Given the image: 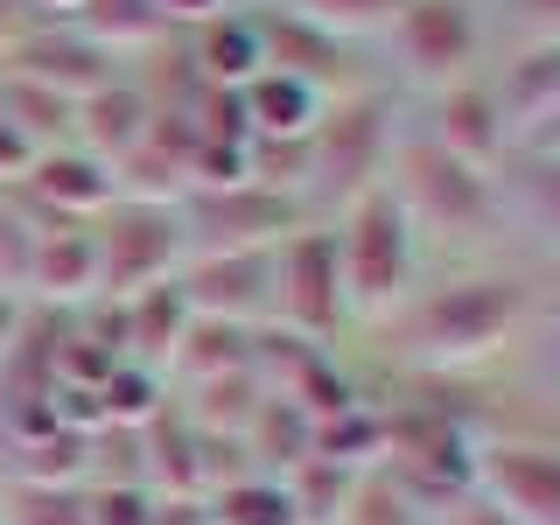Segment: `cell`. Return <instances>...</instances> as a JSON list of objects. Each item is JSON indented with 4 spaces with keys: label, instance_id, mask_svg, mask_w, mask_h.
Listing matches in <instances>:
<instances>
[{
    "label": "cell",
    "instance_id": "26",
    "mask_svg": "<svg viewBox=\"0 0 560 525\" xmlns=\"http://www.w3.org/2000/svg\"><path fill=\"white\" fill-rule=\"evenodd\" d=\"M512 385L533 399H560V267H547L539 280V308H533V329L518 343V364H512Z\"/></svg>",
    "mask_w": 560,
    "mask_h": 525
},
{
    "label": "cell",
    "instance_id": "6",
    "mask_svg": "<svg viewBox=\"0 0 560 525\" xmlns=\"http://www.w3.org/2000/svg\"><path fill=\"white\" fill-rule=\"evenodd\" d=\"M469 490L490 498L512 525H560V428L553 407L477 434Z\"/></svg>",
    "mask_w": 560,
    "mask_h": 525
},
{
    "label": "cell",
    "instance_id": "2",
    "mask_svg": "<svg viewBox=\"0 0 560 525\" xmlns=\"http://www.w3.org/2000/svg\"><path fill=\"white\" fill-rule=\"evenodd\" d=\"M385 197L399 203V218L413 224L428 267L442 259H490L504 253V197H498V175L469 168L442 154L428 133H399L393 168H385Z\"/></svg>",
    "mask_w": 560,
    "mask_h": 525
},
{
    "label": "cell",
    "instance_id": "29",
    "mask_svg": "<svg viewBox=\"0 0 560 525\" xmlns=\"http://www.w3.org/2000/svg\"><path fill=\"white\" fill-rule=\"evenodd\" d=\"M267 8L302 14V22H315V28H329V35H343V43L372 49L378 35H385V22L399 14V0H267Z\"/></svg>",
    "mask_w": 560,
    "mask_h": 525
},
{
    "label": "cell",
    "instance_id": "37",
    "mask_svg": "<svg viewBox=\"0 0 560 525\" xmlns=\"http://www.w3.org/2000/svg\"><path fill=\"white\" fill-rule=\"evenodd\" d=\"M22 329H28V302H22V294H8V288H0V364L14 358Z\"/></svg>",
    "mask_w": 560,
    "mask_h": 525
},
{
    "label": "cell",
    "instance_id": "12",
    "mask_svg": "<svg viewBox=\"0 0 560 525\" xmlns=\"http://www.w3.org/2000/svg\"><path fill=\"white\" fill-rule=\"evenodd\" d=\"M175 288H183L189 315H203V323L273 329V245H253V253H189Z\"/></svg>",
    "mask_w": 560,
    "mask_h": 525
},
{
    "label": "cell",
    "instance_id": "11",
    "mask_svg": "<svg viewBox=\"0 0 560 525\" xmlns=\"http://www.w3.org/2000/svg\"><path fill=\"white\" fill-rule=\"evenodd\" d=\"M407 127L428 133L442 154H455V162L490 168V175L518 154V133H512V119H504V105H498L483 70L463 78V84H442V92H428V98H407Z\"/></svg>",
    "mask_w": 560,
    "mask_h": 525
},
{
    "label": "cell",
    "instance_id": "3",
    "mask_svg": "<svg viewBox=\"0 0 560 525\" xmlns=\"http://www.w3.org/2000/svg\"><path fill=\"white\" fill-rule=\"evenodd\" d=\"M407 133V98L393 84H364V92H343L323 105L308 133V183H302V210L315 224L337 218L343 203H358L364 189L385 183L393 168V148Z\"/></svg>",
    "mask_w": 560,
    "mask_h": 525
},
{
    "label": "cell",
    "instance_id": "20",
    "mask_svg": "<svg viewBox=\"0 0 560 525\" xmlns=\"http://www.w3.org/2000/svg\"><path fill=\"white\" fill-rule=\"evenodd\" d=\"M113 323H119V358L168 385V358H175V343H183V329H189L183 288H175V280L140 288V294H127V302H113Z\"/></svg>",
    "mask_w": 560,
    "mask_h": 525
},
{
    "label": "cell",
    "instance_id": "14",
    "mask_svg": "<svg viewBox=\"0 0 560 525\" xmlns=\"http://www.w3.org/2000/svg\"><path fill=\"white\" fill-rule=\"evenodd\" d=\"M504 197V253L525 267H560V154L518 148L498 168Z\"/></svg>",
    "mask_w": 560,
    "mask_h": 525
},
{
    "label": "cell",
    "instance_id": "35",
    "mask_svg": "<svg viewBox=\"0 0 560 525\" xmlns=\"http://www.w3.org/2000/svg\"><path fill=\"white\" fill-rule=\"evenodd\" d=\"M35 154H43V148H35V140L14 127V119H0V189L22 183V175L35 168Z\"/></svg>",
    "mask_w": 560,
    "mask_h": 525
},
{
    "label": "cell",
    "instance_id": "38",
    "mask_svg": "<svg viewBox=\"0 0 560 525\" xmlns=\"http://www.w3.org/2000/svg\"><path fill=\"white\" fill-rule=\"evenodd\" d=\"M35 22H43V14H35L28 0H0V57H8V49L22 43V35H28Z\"/></svg>",
    "mask_w": 560,
    "mask_h": 525
},
{
    "label": "cell",
    "instance_id": "39",
    "mask_svg": "<svg viewBox=\"0 0 560 525\" xmlns=\"http://www.w3.org/2000/svg\"><path fill=\"white\" fill-rule=\"evenodd\" d=\"M518 148H539V154H560V105H553V113H547V119H539V127H533V133H525V140H518Z\"/></svg>",
    "mask_w": 560,
    "mask_h": 525
},
{
    "label": "cell",
    "instance_id": "31",
    "mask_svg": "<svg viewBox=\"0 0 560 525\" xmlns=\"http://www.w3.org/2000/svg\"><path fill=\"white\" fill-rule=\"evenodd\" d=\"M483 8H490V49L560 43V0H483Z\"/></svg>",
    "mask_w": 560,
    "mask_h": 525
},
{
    "label": "cell",
    "instance_id": "16",
    "mask_svg": "<svg viewBox=\"0 0 560 525\" xmlns=\"http://www.w3.org/2000/svg\"><path fill=\"white\" fill-rule=\"evenodd\" d=\"M28 308L43 315H78L98 302V253H92V224H43L28 259Z\"/></svg>",
    "mask_w": 560,
    "mask_h": 525
},
{
    "label": "cell",
    "instance_id": "19",
    "mask_svg": "<svg viewBox=\"0 0 560 525\" xmlns=\"http://www.w3.org/2000/svg\"><path fill=\"white\" fill-rule=\"evenodd\" d=\"M148 127H154V105H148V92H140L133 78H113L105 92L78 98V113H70V148L98 154V162L119 175V162H127L140 140H148Z\"/></svg>",
    "mask_w": 560,
    "mask_h": 525
},
{
    "label": "cell",
    "instance_id": "32",
    "mask_svg": "<svg viewBox=\"0 0 560 525\" xmlns=\"http://www.w3.org/2000/svg\"><path fill=\"white\" fill-rule=\"evenodd\" d=\"M0 525H84V504L78 490H57V483H8Z\"/></svg>",
    "mask_w": 560,
    "mask_h": 525
},
{
    "label": "cell",
    "instance_id": "34",
    "mask_svg": "<svg viewBox=\"0 0 560 525\" xmlns=\"http://www.w3.org/2000/svg\"><path fill=\"white\" fill-rule=\"evenodd\" d=\"M420 525H512V518H504L490 498H477V490H455V498L428 504V518H420Z\"/></svg>",
    "mask_w": 560,
    "mask_h": 525
},
{
    "label": "cell",
    "instance_id": "41",
    "mask_svg": "<svg viewBox=\"0 0 560 525\" xmlns=\"http://www.w3.org/2000/svg\"><path fill=\"white\" fill-rule=\"evenodd\" d=\"M0 498H8V469H0Z\"/></svg>",
    "mask_w": 560,
    "mask_h": 525
},
{
    "label": "cell",
    "instance_id": "23",
    "mask_svg": "<svg viewBox=\"0 0 560 525\" xmlns=\"http://www.w3.org/2000/svg\"><path fill=\"white\" fill-rule=\"evenodd\" d=\"M308 455H315V413H302L280 393H259V407H253V420H245V434H238V463L288 477V469L308 463Z\"/></svg>",
    "mask_w": 560,
    "mask_h": 525
},
{
    "label": "cell",
    "instance_id": "21",
    "mask_svg": "<svg viewBox=\"0 0 560 525\" xmlns=\"http://www.w3.org/2000/svg\"><path fill=\"white\" fill-rule=\"evenodd\" d=\"M253 364H259V329H232V323H203V315H189L183 343H175V358H168V393H189V385L253 372Z\"/></svg>",
    "mask_w": 560,
    "mask_h": 525
},
{
    "label": "cell",
    "instance_id": "27",
    "mask_svg": "<svg viewBox=\"0 0 560 525\" xmlns=\"http://www.w3.org/2000/svg\"><path fill=\"white\" fill-rule=\"evenodd\" d=\"M420 518H428V504H420L385 463H364L358 477H350V490H343V504H337L329 525H420Z\"/></svg>",
    "mask_w": 560,
    "mask_h": 525
},
{
    "label": "cell",
    "instance_id": "33",
    "mask_svg": "<svg viewBox=\"0 0 560 525\" xmlns=\"http://www.w3.org/2000/svg\"><path fill=\"white\" fill-rule=\"evenodd\" d=\"M35 238H43V218H35V210H22L14 197H0V288H8V294L28 288Z\"/></svg>",
    "mask_w": 560,
    "mask_h": 525
},
{
    "label": "cell",
    "instance_id": "10",
    "mask_svg": "<svg viewBox=\"0 0 560 525\" xmlns=\"http://www.w3.org/2000/svg\"><path fill=\"white\" fill-rule=\"evenodd\" d=\"M253 22H259V49H267V70L308 84L323 98H343V92H364V84H385L378 78V57L364 43H343V35L302 22V14H280L267 0H253Z\"/></svg>",
    "mask_w": 560,
    "mask_h": 525
},
{
    "label": "cell",
    "instance_id": "8",
    "mask_svg": "<svg viewBox=\"0 0 560 525\" xmlns=\"http://www.w3.org/2000/svg\"><path fill=\"white\" fill-rule=\"evenodd\" d=\"M273 329L315 350H350V302L337 273V245L329 224H294L273 245Z\"/></svg>",
    "mask_w": 560,
    "mask_h": 525
},
{
    "label": "cell",
    "instance_id": "13",
    "mask_svg": "<svg viewBox=\"0 0 560 525\" xmlns=\"http://www.w3.org/2000/svg\"><path fill=\"white\" fill-rule=\"evenodd\" d=\"M0 70H14V78L43 84V92H57L63 105H78V98L105 92L113 78H127V63H119L113 49H98L78 22H35L22 43L0 57Z\"/></svg>",
    "mask_w": 560,
    "mask_h": 525
},
{
    "label": "cell",
    "instance_id": "25",
    "mask_svg": "<svg viewBox=\"0 0 560 525\" xmlns=\"http://www.w3.org/2000/svg\"><path fill=\"white\" fill-rule=\"evenodd\" d=\"M63 22H78L98 49H113L119 63L148 57L154 43H168V35H175L162 14H154V0H84V8H78V14H63Z\"/></svg>",
    "mask_w": 560,
    "mask_h": 525
},
{
    "label": "cell",
    "instance_id": "36",
    "mask_svg": "<svg viewBox=\"0 0 560 525\" xmlns=\"http://www.w3.org/2000/svg\"><path fill=\"white\" fill-rule=\"evenodd\" d=\"M224 8H238V0H154V14L175 28V35H189V28H203L210 14H224Z\"/></svg>",
    "mask_w": 560,
    "mask_h": 525
},
{
    "label": "cell",
    "instance_id": "17",
    "mask_svg": "<svg viewBox=\"0 0 560 525\" xmlns=\"http://www.w3.org/2000/svg\"><path fill=\"white\" fill-rule=\"evenodd\" d=\"M483 78L498 92L504 119H512V133L525 140L560 105V43H504V49H490Z\"/></svg>",
    "mask_w": 560,
    "mask_h": 525
},
{
    "label": "cell",
    "instance_id": "30",
    "mask_svg": "<svg viewBox=\"0 0 560 525\" xmlns=\"http://www.w3.org/2000/svg\"><path fill=\"white\" fill-rule=\"evenodd\" d=\"M84 525H162V498L148 483H78Z\"/></svg>",
    "mask_w": 560,
    "mask_h": 525
},
{
    "label": "cell",
    "instance_id": "24",
    "mask_svg": "<svg viewBox=\"0 0 560 525\" xmlns=\"http://www.w3.org/2000/svg\"><path fill=\"white\" fill-rule=\"evenodd\" d=\"M203 525H302L288 498V477L273 469H232L203 490Z\"/></svg>",
    "mask_w": 560,
    "mask_h": 525
},
{
    "label": "cell",
    "instance_id": "22",
    "mask_svg": "<svg viewBox=\"0 0 560 525\" xmlns=\"http://www.w3.org/2000/svg\"><path fill=\"white\" fill-rule=\"evenodd\" d=\"M323 92L280 78V70H259L253 84H238V119H245V140H308L315 119H323Z\"/></svg>",
    "mask_w": 560,
    "mask_h": 525
},
{
    "label": "cell",
    "instance_id": "5",
    "mask_svg": "<svg viewBox=\"0 0 560 525\" xmlns=\"http://www.w3.org/2000/svg\"><path fill=\"white\" fill-rule=\"evenodd\" d=\"M378 78L399 98H428L490 63V8L483 0H399V14L372 43Z\"/></svg>",
    "mask_w": 560,
    "mask_h": 525
},
{
    "label": "cell",
    "instance_id": "15",
    "mask_svg": "<svg viewBox=\"0 0 560 525\" xmlns=\"http://www.w3.org/2000/svg\"><path fill=\"white\" fill-rule=\"evenodd\" d=\"M0 197H14L22 210H35L43 224H92L105 203L119 197V175L98 162V154L84 148H43L35 154V168L22 175L14 189H0Z\"/></svg>",
    "mask_w": 560,
    "mask_h": 525
},
{
    "label": "cell",
    "instance_id": "7",
    "mask_svg": "<svg viewBox=\"0 0 560 525\" xmlns=\"http://www.w3.org/2000/svg\"><path fill=\"white\" fill-rule=\"evenodd\" d=\"M92 253H98V302H127L140 288H162L189 259L183 210L168 197H127L119 189L92 218Z\"/></svg>",
    "mask_w": 560,
    "mask_h": 525
},
{
    "label": "cell",
    "instance_id": "9",
    "mask_svg": "<svg viewBox=\"0 0 560 525\" xmlns=\"http://www.w3.org/2000/svg\"><path fill=\"white\" fill-rule=\"evenodd\" d=\"M175 210H183L189 253H253V245H280L294 224H308L302 203L253 183V175L218 189H189V197H175Z\"/></svg>",
    "mask_w": 560,
    "mask_h": 525
},
{
    "label": "cell",
    "instance_id": "4",
    "mask_svg": "<svg viewBox=\"0 0 560 525\" xmlns=\"http://www.w3.org/2000/svg\"><path fill=\"white\" fill-rule=\"evenodd\" d=\"M329 224V245H337V273H343V302H350V337L393 323L407 308V294L428 273V253H420L413 224L399 218V203L378 189H364L358 203H343Z\"/></svg>",
    "mask_w": 560,
    "mask_h": 525
},
{
    "label": "cell",
    "instance_id": "18",
    "mask_svg": "<svg viewBox=\"0 0 560 525\" xmlns=\"http://www.w3.org/2000/svg\"><path fill=\"white\" fill-rule=\"evenodd\" d=\"M189 49V70H197L203 92H238V84H253L259 70H267V49H259V22H253V0H238V8L210 14L203 28L183 35Z\"/></svg>",
    "mask_w": 560,
    "mask_h": 525
},
{
    "label": "cell",
    "instance_id": "1",
    "mask_svg": "<svg viewBox=\"0 0 560 525\" xmlns=\"http://www.w3.org/2000/svg\"><path fill=\"white\" fill-rule=\"evenodd\" d=\"M539 280L547 267H525L512 253L442 259L420 273L393 323L350 337V364L372 385H498L512 378L533 329Z\"/></svg>",
    "mask_w": 560,
    "mask_h": 525
},
{
    "label": "cell",
    "instance_id": "28",
    "mask_svg": "<svg viewBox=\"0 0 560 525\" xmlns=\"http://www.w3.org/2000/svg\"><path fill=\"white\" fill-rule=\"evenodd\" d=\"M70 113H78V105H63L57 92H43V84L0 70V119H14L35 148H63V140H70Z\"/></svg>",
    "mask_w": 560,
    "mask_h": 525
},
{
    "label": "cell",
    "instance_id": "40",
    "mask_svg": "<svg viewBox=\"0 0 560 525\" xmlns=\"http://www.w3.org/2000/svg\"><path fill=\"white\" fill-rule=\"evenodd\" d=\"M28 8H35V14H43V22H63V14H78V8H84V0H28Z\"/></svg>",
    "mask_w": 560,
    "mask_h": 525
}]
</instances>
